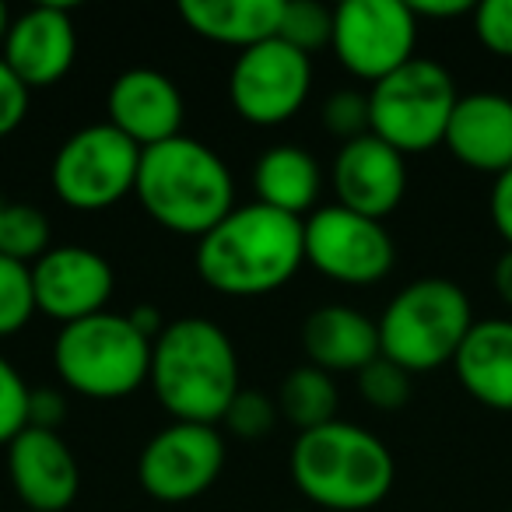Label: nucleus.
Masks as SVG:
<instances>
[{
    "instance_id": "nucleus-32",
    "label": "nucleus",
    "mask_w": 512,
    "mask_h": 512,
    "mask_svg": "<svg viewBox=\"0 0 512 512\" xmlns=\"http://www.w3.org/2000/svg\"><path fill=\"white\" fill-rule=\"evenodd\" d=\"M29 99H32V92L22 85V78L11 71L8 60L0 57V137L15 134V130L22 127L25 116H29Z\"/></svg>"
},
{
    "instance_id": "nucleus-40",
    "label": "nucleus",
    "mask_w": 512,
    "mask_h": 512,
    "mask_svg": "<svg viewBox=\"0 0 512 512\" xmlns=\"http://www.w3.org/2000/svg\"><path fill=\"white\" fill-rule=\"evenodd\" d=\"M509 512H512V509H509Z\"/></svg>"
},
{
    "instance_id": "nucleus-25",
    "label": "nucleus",
    "mask_w": 512,
    "mask_h": 512,
    "mask_svg": "<svg viewBox=\"0 0 512 512\" xmlns=\"http://www.w3.org/2000/svg\"><path fill=\"white\" fill-rule=\"evenodd\" d=\"M36 288H32V267L0 256V337H15L36 316Z\"/></svg>"
},
{
    "instance_id": "nucleus-13",
    "label": "nucleus",
    "mask_w": 512,
    "mask_h": 512,
    "mask_svg": "<svg viewBox=\"0 0 512 512\" xmlns=\"http://www.w3.org/2000/svg\"><path fill=\"white\" fill-rule=\"evenodd\" d=\"M32 288L36 309L46 320L71 327L88 316L106 313L116 292V274L102 253L88 246H53L50 253L32 264Z\"/></svg>"
},
{
    "instance_id": "nucleus-11",
    "label": "nucleus",
    "mask_w": 512,
    "mask_h": 512,
    "mask_svg": "<svg viewBox=\"0 0 512 512\" xmlns=\"http://www.w3.org/2000/svg\"><path fill=\"white\" fill-rule=\"evenodd\" d=\"M313 92V57L288 46L285 39L242 50L228 74V102L235 116L253 127L288 123Z\"/></svg>"
},
{
    "instance_id": "nucleus-38",
    "label": "nucleus",
    "mask_w": 512,
    "mask_h": 512,
    "mask_svg": "<svg viewBox=\"0 0 512 512\" xmlns=\"http://www.w3.org/2000/svg\"><path fill=\"white\" fill-rule=\"evenodd\" d=\"M11 22H15V18H11L8 4H4V0H0V50H4V43H8V32H11Z\"/></svg>"
},
{
    "instance_id": "nucleus-21",
    "label": "nucleus",
    "mask_w": 512,
    "mask_h": 512,
    "mask_svg": "<svg viewBox=\"0 0 512 512\" xmlns=\"http://www.w3.org/2000/svg\"><path fill=\"white\" fill-rule=\"evenodd\" d=\"M285 0H183L179 18L186 29L235 50H253V46L278 39Z\"/></svg>"
},
{
    "instance_id": "nucleus-16",
    "label": "nucleus",
    "mask_w": 512,
    "mask_h": 512,
    "mask_svg": "<svg viewBox=\"0 0 512 512\" xmlns=\"http://www.w3.org/2000/svg\"><path fill=\"white\" fill-rule=\"evenodd\" d=\"M334 193L337 204L365 218L383 221L400 207L407 193V162L376 134L341 144L334 158Z\"/></svg>"
},
{
    "instance_id": "nucleus-28",
    "label": "nucleus",
    "mask_w": 512,
    "mask_h": 512,
    "mask_svg": "<svg viewBox=\"0 0 512 512\" xmlns=\"http://www.w3.org/2000/svg\"><path fill=\"white\" fill-rule=\"evenodd\" d=\"M323 130L334 137H341L344 144L358 141V137L372 134V116H369V95L355 92V88H344V92H334L327 102H323Z\"/></svg>"
},
{
    "instance_id": "nucleus-20",
    "label": "nucleus",
    "mask_w": 512,
    "mask_h": 512,
    "mask_svg": "<svg viewBox=\"0 0 512 512\" xmlns=\"http://www.w3.org/2000/svg\"><path fill=\"white\" fill-rule=\"evenodd\" d=\"M460 386L491 411H512V320H477L453 358Z\"/></svg>"
},
{
    "instance_id": "nucleus-12",
    "label": "nucleus",
    "mask_w": 512,
    "mask_h": 512,
    "mask_svg": "<svg viewBox=\"0 0 512 512\" xmlns=\"http://www.w3.org/2000/svg\"><path fill=\"white\" fill-rule=\"evenodd\" d=\"M225 470V439L214 425L162 428L137 460V481L155 502L179 505L200 498Z\"/></svg>"
},
{
    "instance_id": "nucleus-33",
    "label": "nucleus",
    "mask_w": 512,
    "mask_h": 512,
    "mask_svg": "<svg viewBox=\"0 0 512 512\" xmlns=\"http://www.w3.org/2000/svg\"><path fill=\"white\" fill-rule=\"evenodd\" d=\"M67 418V400L53 386H39L29 397V428H43V432H57Z\"/></svg>"
},
{
    "instance_id": "nucleus-36",
    "label": "nucleus",
    "mask_w": 512,
    "mask_h": 512,
    "mask_svg": "<svg viewBox=\"0 0 512 512\" xmlns=\"http://www.w3.org/2000/svg\"><path fill=\"white\" fill-rule=\"evenodd\" d=\"M127 320L134 323V327L141 330V334L148 337L151 344H155L158 337L165 334V327H169V323L162 320V313H158V306H137V309H130Z\"/></svg>"
},
{
    "instance_id": "nucleus-35",
    "label": "nucleus",
    "mask_w": 512,
    "mask_h": 512,
    "mask_svg": "<svg viewBox=\"0 0 512 512\" xmlns=\"http://www.w3.org/2000/svg\"><path fill=\"white\" fill-rule=\"evenodd\" d=\"M414 18H432V22H449V18L474 15V4L470 0H414L411 4Z\"/></svg>"
},
{
    "instance_id": "nucleus-7",
    "label": "nucleus",
    "mask_w": 512,
    "mask_h": 512,
    "mask_svg": "<svg viewBox=\"0 0 512 512\" xmlns=\"http://www.w3.org/2000/svg\"><path fill=\"white\" fill-rule=\"evenodd\" d=\"M460 102L453 74L442 64L414 57L390 78L369 88L372 134L400 155H425L446 141V127Z\"/></svg>"
},
{
    "instance_id": "nucleus-2",
    "label": "nucleus",
    "mask_w": 512,
    "mask_h": 512,
    "mask_svg": "<svg viewBox=\"0 0 512 512\" xmlns=\"http://www.w3.org/2000/svg\"><path fill=\"white\" fill-rule=\"evenodd\" d=\"M148 386L176 421L214 425L225 418L239 386V355L218 323L186 316L151 344Z\"/></svg>"
},
{
    "instance_id": "nucleus-3",
    "label": "nucleus",
    "mask_w": 512,
    "mask_h": 512,
    "mask_svg": "<svg viewBox=\"0 0 512 512\" xmlns=\"http://www.w3.org/2000/svg\"><path fill=\"white\" fill-rule=\"evenodd\" d=\"M134 193L155 225L186 239H204L235 211V179L225 158L183 134L141 151Z\"/></svg>"
},
{
    "instance_id": "nucleus-22",
    "label": "nucleus",
    "mask_w": 512,
    "mask_h": 512,
    "mask_svg": "<svg viewBox=\"0 0 512 512\" xmlns=\"http://www.w3.org/2000/svg\"><path fill=\"white\" fill-rule=\"evenodd\" d=\"M253 190L256 204H267L281 214L302 218L306 211H316V200H320V162L306 148H295V144L267 148L253 169Z\"/></svg>"
},
{
    "instance_id": "nucleus-6",
    "label": "nucleus",
    "mask_w": 512,
    "mask_h": 512,
    "mask_svg": "<svg viewBox=\"0 0 512 512\" xmlns=\"http://www.w3.org/2000/svg\"><path fill=\"white\" fill-rule=\"evenodd\" d=\"M53 365L67 390L88 400H123L148 383L151 341L127 320V313H99L60 327L53 341Z\"/></svg>"
},
{
    "instance_id": "nucleus-8",
    "label": "nucleus",
    "mask_w": 512,
    "mask_h": 512,
    "mask_svg": "<svg viewBox=\"0 0 512 512\" xmlns=\"http://www.w3.org/2000/svg\"><path fill=\"white\" fill-rule=\"evenodd\" d=\"M141 169V148L109 123L81 127L53 158V190L74 211H109L130 197Z\"/></svg>"
},
{
    "instance_id": "nucleus-39",
    "label": "nucleus",
    "mask_w": 512,
    "mask_h": 512,
    "mask_svg": "<svg viewBox=\"0 0 512 512\" xmlns=\"http://www.w3.org/2000/svg\"><path fill=\"white\" fill-rule=\"evenodd\" d=\"M4 207H8V204H4V197H0V218H4Z\"/></svg>"
},
{
    "instance_id": "nucleus-10",
    "label": "nucleus",
    "mask_w": 512,
    "mask_h": 512,
    "mask_svg": "<svg viewBox=\"0 0 512 512\" xmlns=\"http://www.w3.org/2000/svg\"><path fill=\"white\" fill-rule=\"evenodd\" d=\"M306 264L348 288L379 285L397 264V246L383 221L341 204L316 207L306 221Z\"/></svg>"
},
{
    "instance_id": "nucleus-23",
    "label": "nucleus",
    "mask_w": 512,
    "mask_h": 512,
    "mask_svg": "<svg viewBox=\"0 0 512 512\" xmlns=\"http://www.w3.org/2000/svg\"><path fill=\"white\" fill-rule=\"evenodd\" d=\"M337 383L330 372L316 369V365H299L285 376L278 390V411L288 425L299 432H313L330 421H337Z\"/></svg>"
},
{
    "instance_id": "nucleus-14",
    "label": "nucleus",
    "mask_w": 512,
    "mask_h": 512,
    "mask_svg": "<svg viewBox=\"0 0 512 512\" xmlns=\"http://www.w3.org/2000/svg\"><path fill=\"white\" fill-rule=\"evenodd\" d=\"M11 71L29 88H53L71 74L78 57V29L67 4H36L11 22L0 50Z\"/></svg>"
},
{
    "instance_id": "nucleus-5",
    "label": "nucleus",
    "mask_w": 512,
    "mask_h": 512,
    "mask_svg": "<svg viewBox=\"0 0 512 512\" xmlns=\"http://www.w3.org/2000/svg\"><path fill=\"white\" fill-rule=\"evenodd\" d=\"M474 323V306L456 281L418 278L400 288L376 320L379 348L411 376L435 372L453 365Z\"/></svg>"
},
{
    "instance_id": "nucleus-30",
    "label": "nucleus",
    "mask_w": 512,
    "mask_h": 512,
    "mask_svg": "<svg viewBox=\"0 0 512 512\" xmlns=\"http://www.w3.org/2000/svg\"><path fill=\"white\" fill-rule=\"evenodd\" d=\"M278 414H281L278 400H271L264 390H239L221 421H225L239 439H264V435L278 425Z\"/></svg>"
},
{
    "instance_id": "nucleus-18",
    "label": "nucleus",
    "mask_w": 512,
    "mask_h": 512,
    "mask_svg": "<svg viewBox=\"0 0 512 512\" xmlns=\"http://www.w3.org/2000/svg\"><path fill=\"white\" fill-rule=\"evenodd\" d=\"M442 144L467 169L502 176L512 169V99L498 92L460 95Z\"/></svg>"
},
{
    "instance_id": "nucleus-29",
    "label": "nucleus",
    "mask_w": 512,
    "mask_h": 512,
    "mask_svg": "<svg viewBox=\"0 0 512 512\" xmlns=\"http://www.w3.org/2000/svg\"><path fill=\"white\" fill-rule=\"evenodd\" d=\"M29 397L32 386L0 355V446H11L29 428Z\"/></svg>"
},
{
    "instance_id": "nucleus-27",
    "label": "nucleus",
    "mask_w": 512,
    "mask_h": 512,
    "mask_svg": "<svg viewBox=\"0 0 512 512\" xmlns=\"http://www.w3.org/2000/svg\"><path fill=\"white\" fill-rule=\"evenodd\" d=\"M358 393L376 411H400L411 400V372L379 355L376 362L358 372Z\"/></svg>"
},
{
    "instance_id": "nucleus-26",
    "label": "nucleus",
    "mask_w": 512,
    "mask_h": 512,
    "mask_svg": "<svg viewBox=\"0 0 512 512\" xmlns=\"http://www.w3.org/2000/svg\"><path fill=\"white\" fill-rule=\"evenodd\" d=\"M278 39L313 57L316 50L330 46V39H334V11L316 4V0H285Z\"/></svg>"
},
{
    "instance_id": "nucleus-9",
    "label": "nucleus",
    "mask_w": 512,
    "mask_h": 512,
    "mask_svg": "<svg viewBox=\"0 0 512 512\" xmlns=\"http://www.w3.org/2000/svg\"><path fill=\"white\" fill-rule=\"evenodd\" d=\"M330 46L344 71L379 85L414 60L418 18L404 0H344L334 8Z\"/></svg>"
},
{
    "instance_id": "nucleus-19",
    "label": "nucleus",
    "mask_w": 512,
    "mask_h": 512,
    "mask_svg": "<svg viewBox=\"0 0 512 512\" xmlns=\"http://www.w3.org/2000/svg\"><path fill=\"white\" fill-rule=\"evenodd\" d=\"M302 351L309 365L323 372H362L372 365L383 348H379V327L365 313L351 306H320L302 323Z\"/></svg>"
},
{
    "instance_id": "nucleus-15",
    "label": "nucleus",
    "mask_w": 512,
    "mask_h": 512,
    "mask_svg": "<svg viewBox=\"0 0 512 512\" xmlns=\"http://www.w3.org/2000/svg\"><path fill=\"white\" fill-rule=\"evenodd\" d=\"M106 113L109 127H116L127 141H134L144 151L179 137L186 106L169 74L151 71V67H134L109 85Z\"/></svg>"
},
{
    "instance_id": "nucleus-24",
    "label": "nucleus",
    "mask_w": 512,
    "mask_h": 512,
    "mask_svg": "<svg viewBox=\"0 0 512 512\" xmlns=\"http://www.w3.org/2000/svg\"><path fill=\"white\" fill-rule=\"evenodd\" d=\"M50 218L32 204H8L0 218V256L32 267L50 253Z\"/></svg>"
},
{
    "instance_id": "nucleus-1",
    "label": "nucleus",
    "mask_w": 512,
    "mask_h": 512,
    "mask_svg": "<svg viewBox=\"0 0 512 512\" xmlns=\"http://www.w3.org/2000/svg\"><path fill=\"white\" fill-rule=\"evenodd\" d=\"M197 274L211 292L228 299H260L299 274L306 264L302 218L267 204L235 207L221 225L197 239Z\"/></svg>"
},
{
    "instance_id": "nucleus-31",
    "label": "nucleus",
    "mask_w": 512,
    "mask_h": 512,
    "mask_svg": "<svg viewBox=\"0 0 512 512\" xmlns=\"http://www.w3.org/2000/svg\"><path fill=\"white\" fill-rule=\"evenodd\" d=\"M474 36L488 53L512 60V0H481L474 4Z\"/></svg>"
},
{
    "instance_id": "nucleus-4",
    "label": "nucleus",
    "mask_w": 512,
    "mask_h": 512,
    "mask_svg": "<svg viewBox=\"0 0 512 512\" xmlns=\"http://www.w3.org/2000/svg\"><path fill=\"white\" fill-rule=\"evenodd\" d=\"M292 481L327 512H369L393 491L397 463L386 442L351 421L299 432L292 446Z\"/></svg>"
},
{
    "instance_id": "nucleus-17",
    "label": "nucleus",
    "mask_w": 512,
    "mask_h": 512,
    "mask_svg": "<svg viewBox=\"0 0 512 512\" xmlns=\"http://www.w3.org/2000/svg\"><path fill=\"white\" fill-rule=\"evenodd\" d=\"M8 477L29 512H67L81 491V467L60 432L25 428L8 446Z\"/></svg>"
},
{
    "instance_id": "nucleus-37",
    "label": "nucleus",
    "mask_w": 512,
    "mask_h": 512,
    "mask_svg": "<svg viewBox=\"0 0 512 512\" xmlns=\"http://www.w3.org/2000/svg\"><path fill=\"white\" fill-rule=\"evenodd\" d=\"M491 281H495L498 299H502L505 306L512 309V249H505V253L498 256V264H495V274H491Z\"/></svg>"
},
{
    "instance_id": "nucleus-34",
    "label": "nucleus",
    "mask_w": 512,
    "mask_h": 512,
    "mask_svg": "<svg viewBox=\"0 0 512 512\" xmlns=\"http://www.w3.org/2000/svg\"><path fill=\"white\" fill-rule=\"evenodd\" d=\"M488 214L495 232L505 239V246L512 249V169H505L502 176H495L488 197Z\"/></svg>"
}]
</instances>
